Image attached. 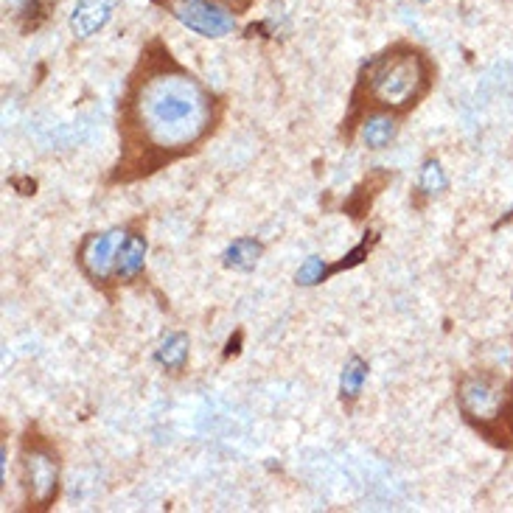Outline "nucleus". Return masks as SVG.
Instances as JSON below:
<instances>
[{"label": "nucleus", "mask_w": 513, "mask_h": 513, "mask_svg": "<svg viewBox=\"0 0 513 513\" xmlns=\"http://www.w3.org/2000/svg\"><path fill=\"white\" fill-rule=\"evenodd\" d=\"M222 101L194 73L180 68L160 43H152L129 79L118 107L124 155L110 183L149 177L214 135Z\"/></svg>", "instance_id": "1"}, {"label": "nucleus", "mask_w": 513, "mask_h": 513, "mask_svg": "<svg viewBox=\"0 0 513 513\" xmlns=\"http://www.w3.org/2000/svg\"><path fill=\"white\" fill-rule=\"evenodd\" d=\"M435 82V68L429 57L415 48V45L396 43L387 48L362 68L359 73L357 90H354V107L348 127H359L368 113H390V115H407L415 110L421 99L432 90Z\"/></svg>", "instance_id": "2"}, {"label": "nucleus", "mask_w": 513, "mask_h": 513, "mask_svg": "<svg viewBox=\"0 0 513 513\" xmlns=\"http://www.w3.org/2000/svg\"><path fill=\"white\" fill-rule=\"evenodd\" d=\"M460 413L471 427L480 429L488 441L497 443L499 427H505L502 446H511L513 438V390L494 373H469L457 387Z\"/></svg>", "instance_id": "3"}, {"label": "nucleus", "mask_w": 513, "mask_h": 513, "mask_svg": "<svg viewBox=\"0 0 513 513\" xmlns=\"http://www.w3.org/2000/svg\"><path fill=\"white\" fill-rule=\"evenodd\" d=\"M20 480L29 508L45 511L59 497V455L43 435L31 432L20 449Z\"/></svg>", "instance_id": "4"}, {"label": "nucleus", "mask_w": 513, "mask_h": 513, "mask_svg": "<svg viewBox=\"0 0 513 513\" xmlns=\"http://www.w3.org/2000/svg\"><path fill=\"white\" fill-rule=\"evenodd\" d=\"M174 20H180L186 29H191L208 40H222L236 31V17L216 0H155Z\"/></svg>", "instance_id": "5"}, {"label": "nucleus", "mask_w": 513, "mask_h": 513, "mask_svg": "<svg viewBox=\"0 0 513 513\" xmlns=\"http://www.w3.org/2000/svg\"><path fill=\"white\" fill-rule=\"evenodd\" d=\"M124 236H127V230L118 228L85 236V242H82L79 253H76V261H79L82 272L90 278V284L101 286V289H107V286L113 284L115 258H118V247L124 242Z\"/></svg>", "instance_id": "6"}, {"label": "nucleus", "mask_w": 513, "mask_h": 513, "mask_svg": "<svg viewBox=\"0 0 513 513\" xmlns=\"http://www.w3.org/2000/svg\"><path fill=\"white\" fill-rule=\"evenodd\" d=\"M115 12V0H79L71 15V31L76 40L96 37Z\"/></svg>", "instance_id": "7"}, {"label": "nucleus", "mask_w": 513, "mask_h": 513, "mask_svg": "<svg viewBox=\"0 0 513 513\" xmlns=\"http://www.w3.org/2000/svg\"><path fill=\"white\" fill-rule=\"evenodd\" d=\"M143 270H146V239L138 230H127L115 258V278L118 284H135Z\"/></svg>", "instance_id": "8"}, {"label": "nucleus", "mask_w": 513, "mask_h": 513, "mask_svg": "<svg viewBox=\"0 0 513 513\" xmlns=\"http://www.w3.org/2000/svg\"><path fill=\"white\" fill-rule=\"evenodd\" d=\"M396 135H399V115L368 113L359 121V138L373 152L387 149L390 143L396 141Z\"/></svg>", "instance_id": "9"}, {"label": "nucleus", "mask_w": 513, "mask_h": 513, "mask_svg": "<svg viewBox=\"0 0 513 513\" xmlns=\"http://www.w3.org/2000/svg\"><path fill=\"white\" fill-rule=\"evenodd\" d=\"M188 354H191V340L183 331H174L166 340H160L155 348V362L166 373H183L188 365Z\"/></svg>", "instance_id": "10"}, {"label": "nucleus", "mask_w": 513, "mask_h": 513, "mask_svg": "<svg viewBox=\"0 0 513 513\" xmlns=\"http://www.w3.org/2000/svg\"><path fill=\"white\" fill-rule=\"evenodd\" d=\"M261 256H264V244L258 239H250V236H242V239L228 244V250L222 253V264H225V270L250 272L256 270Z\"/></svg>", "instance_id": "11"}, {"label": "nucleus", "mask_w": 513, "mask_h": 513, "mask_svg": "<svg viewBox=\"0 0 513 513\" xmlns=\"http://www.w3.org/2000/svg\"><path fill=\"white\" fill-rule=\"evenodd\" d=\"M368 371H371L368 362L359 354H351V357L345 359L340 373V399L345 407H351L362 396V387L368 382Z\"/></svg>", "instance_id": "12"}, {"label": "nucleus", "mask_w": 513, "mask_h": 513, "mask_svg": "<svg viewBox=\"0 0 513 513\" xmlns=\"http://www.w3.org/2000/svg\"><path fill=\"white\" fill-rule=\"evenodd\" d=\"M446 188H449V177L443 171L441 160L438 157H427L421 163V171H418V194H424L427 200H432V197H441Z\"/></svg>", "instance_id": "13"}, {"label": "nucleus", "mask_w": 513, "mask_h": 513, "mask_svg": "<svg viewBox=\"0 0 513 513\" xmlns=\"http://www.w3.org/2000/svg\"><path fill=\"white\" fill-rule=\"evenodd\" d=\"M390 180H393V174H387V171H376L373 177H368V191H371V194L365 197V183H362V186L354 191V197L345 202V211L354 216V219H362V216L371 211V200L379 194V188H385Z\"/></svg>", "instance_id": "14"}, {"label": "nucleus", "mask_w": 513, "mask_h": 513, "mask_svg": "<svg viewBox=\"0 0 513 513\" xmlns=\"http://www.w3.org/2000/svg\"><path fill=\"white\" fill-rule=\"evenodd\" d=\"M328 275H331V267H328L326 261H323L320 256H309L303 264H300V270L295 272V284L317 286V284H323Z\"/></svg>", "instance_id": "15"}, {"label": "nucleus", "mask_w": 513, "mask_h": 513, "mask_svg": "<svg viewBox=\"0 0 513 513\" xmlns=\"http://www.w3.org/2000/svg\"><path fill=\"white\" fill-rule=\"evenodd\" d=\"M376 242H379V236H376V233H368V236H365V239H362V242H359L348 256L342 258L340 264H334V267H331V275H334V272L354 270V267H359V264L368 258V253H371L373 247H376Z\"/></svg>", "instance_id": "16"}, {"label": "nucleus", "mask_w": 513, "mask_h": 513, "mask_svg": "<svg viewBox=\"0 0 513 513\" xmlns=\"http://www.w3.org/2000/svg\"><path fill=\"white\" fill-rule=\"evenodd\" d=\"M15 3L17 9H20V15H26V17H34V15H48L45 9L54 3V0H12Z\"/></svg>", "instance_id": "17"}, {"label": "nucleus", "mask_w": 513, "mask_h": 513, "mask_svg": "<svg viewBox=\"0 0 513 513\" xmlns=\"http://www.w3.org/2000/svg\"><path fill=\"white\" fill-rule=\"evenodd\" d=\"M424 3H427V0H424Z\"/></svg>", "instance_id": "18"}]
</instances>
